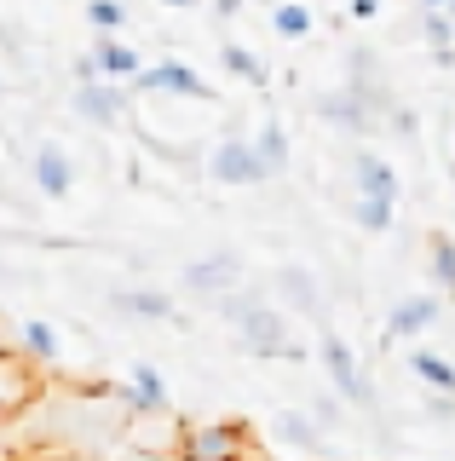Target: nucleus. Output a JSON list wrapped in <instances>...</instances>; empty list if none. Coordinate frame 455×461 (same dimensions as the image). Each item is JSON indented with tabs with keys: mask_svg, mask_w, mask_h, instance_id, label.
<instances>
[{
	"mask_svg": "<svg viewBox=\"0 0 455 461\" xmlns=\"http://www.w3.org/2000/svg\"><path fill=\"white\" fill-rule=\"evenodd\" d=\"M93 69H98V81H133L138 69H145V58H138V47H127L121 35H98L93 41Z\"/></svg>",
	"mask_w": 455,
	"mask_h": 461,
	"instance_id": "13",
	"label": "nucleus"
},
{
	"mask_svg": "<svg viewBox=\"0 0 455 461\" xmlns=\"http://www.w3.org/2000/svg\"><path fill=\"white\" fill-rule=\"evenodd\" d=\"M421 35H426V47H433L438 69H450V64H455V52H450V41H455L450 12H421Z\"/></svg>",
	"mask_w": 455,
	"mask_h": 461,
	"instance_id": "21",
	"label": "nucleus"
},
{
	"mask_svg": "<svg viewBox=\"0 0 455 461\" xmlns=\"http://www.w3.org/2000/svg\"><path fill=\"white\" fill-rule=\"evenodd\" d=\"M392 202H363L358 196V208H352V220H358V230H369V237H387V230H392Z\"/></svg>",
	"mask_w": 455,
	"mask_h": 461,
	"instance_id": "22",
	"label": "nucleus"
},
{
	"mask_svg": "<svg viewBox=\"0 0 455 461\" xmlns=\"http://www.w3.org/2000/svg\"><path fill=\"white\" fill-rule=\"evenodd\" d=\"M243 254L236 249H208V254H196V259H184L179 266V288L184 294H196V300H225L231 288H243Z\"/></svg>",
	"mask_w": 455,
	"mask_h": 461,
	"instance_id": "3",
	"label": "nucleus"
},
{
	"mask_svg": "<svg viewBox=\"0 0 455 461\" xmlns=\"http://www.w3.org/2000/svg\"><path fill=\"white\" fill-rule=\"evenodd\" d=\"M272 29L282 41H306L311 29H317V18H311L306 0H282V6H272Z\"/></svg>",
	"mask_w": 455,
	"mask_h": 461,
	"instance_id": "20",
	"label": "nucleus"
},
{
	"mask_svg": "<svg viewBox=\"0 0 455 461\" xmlns=\"http://www.w3.org/2000/svg\"><path fill=\"white\" fill-rule=\"evenodd\" d=\"M236 12H243V0H213V18H219V23L236 18Z\"/></svg>",
	"mask_w": 455,
	"mask_h": 461,
	"instance_id": "28",
	"label": "nucleus"
},
{
	"mask_svg": "<svg viewBox=\"0 0 455 461\" xmlns=\"http://www.w3.org/2000/svg\"><path fill=\"white\" fill-rule=\"evenodd\" d=\"M18 340H23V352H30V357H40V364H58V357H64V340H58V329H52L47 317H23Z\"/></svg>",
	"mask_w": 455,
	"mask_h": 461,
	"instance_id": "17",
	"label": "nucleus"
},
{
	"mask_svg": "<svg viewBox=\"0 0 455 461\" xmlns=\"http://www.w3.org/2000/svg\"><path fill=\"white\" fill-rule=\"evenodd\" d=\"M409 375L426 386V393H455V364L433 346H409Z\"/></svg>",
	"mask_w": 455,
	"mask_h": 461,
	"instance_id": "16",
	"label": "nucleus"
},
{
	"mask_svg": "<svg viewBox=\"0 0 455 461\" xmlns=\"http://www.w3.org/2000/svg\"><path fill=\"white\" fill-rule=\"evenodd\" d=\"M346 12H352V18H358V23H363V18H375V12H380V0H352V6H346Z\"/></svg>",
	"mask_w": 455,
	"mask_h": 461,
	"instance_id": "27",
	"label": "nucleus"
},
{
	"mask_svg": "<svg viewBox=\"0 0 455 461\" xmlns=\"http://www.w3.org/2000/svg\"><path fill=\"white\" fill-rule=\"evenodd\" d=\"M69 69H76V86L98 81V69H93V52H81V58H76V64H69Z\"/></svg>",
	"mask_w": 455,
	"mask_h": 461,
	"instance_id": "26",
	"label": "nucleus"
},
{
	"mask_svg": "<svg viewBox=\"0 0 455 461\" xmlns=\"http://www.w3.org/2000/svg\"><path fill=\"white\" fill-rule=\"evenodd\" d=\"M438 317H444V294H433V288H421V294H404V300L387 312V340H415L421 329L438 323Z\"/></svg>",
	"mask_w": 455,
	"mask_h": 461,
	"instance_id": "8",
	"label": "nucleus"
},
{
	"mask_svg": "<svg viewBox=\"0 0 455 461\" xmlns=\"http://www.w3.org/2000/svg\"><path fill=\"white\" fill-rule=\"evenodd\" d=\"M69 110H76L87 127H116L121 115H127V93H121L116 81H87V86L69 93Z\"/></svg>",
	"mask_w": 455,
	"mask_h": 461,
	"instance_id": "9",
	"label": "nucleus"
},
{
	"mask_svg": "<svg viewBox=\"0 0 455 461\" xmlns=\"http://www.w3.org/2000/svg\"><path fill=\"white\" fill-rule=\"evenodd\" d=\"M352 185H358L363 202H392V208H397V196H404V179H397V167L380 150H358V156H352Z\"/></svg>",
	"mask_w": 455,
	"mask_h": 461,
	"instance_id": "7",
	"label": "nucleus"
},
{
	"mask_svg": "<svg viewBox=\"0 0 455 461\" xmlns=\"http://www.w3.org/2000/svg\"><path fill=\"white\" fill-rule=\"evenodd\" d=\"M450 410H455V393H426V415L433 421H450Z\"/></svg>",
	"mask_w": 455,
	"mask_h": 461,
	"instance_id": "25",
	"label": "nucleus"
},
{
	"mask_svg": "<svg viewBox=\"0 0 455 461\" xmlns=\"http://www.w3.org/2000/svg\"><path fill=\"white\" fill-rule=\"evenodd\" d=\"M231 329H236V346L254 352V357H300L306 352L300 335H294V317L282 306H272L265 294L248 300V306L231 317Z\"/></svg>",
	"mask_w": 455,
	"mask_h": 461,
	"instance_id": "1",
	"label": "nucleus"
},
{
	"mask_svg": "<svg viewBox=\"0 0 455 461\" xmlns=\"http://www.w3.org/2000/svg\"><path fill=\"white\" fill-rule=\"evenodd\" d=\"M277 294H282V312H317L323 306V283H317V271H306V266H277Z\"/></svg>",
	"mask_w": 455,
	"mask_h": 461,
	"instance_id": "14",
	"label": "nucleus"
},
{
	"mask_svg": "<svg viewBox=\"0 0 455 461\" xmlns=\"http://www.w3.org/2000/svg\"><path fill=\"white\" fill-rule=\"evenodd\" d=\"M208 179L225 185V191H254V185H265V167L254 162L248 139H219L208 150Z\"/></svg>",
	"mask_w": 455,
	"mask_h": 461,
	"instance_id": "5",
	"label": "nucleus"
},
{
	"mask_svg": "<svg viewBox=\"0 0 455 461\" xmlns=\"http://www.w3.org/2000/svg\"><path fill=\"white\" fill-rule=\"evenodd\" d=\"M30 179L40 185V196H52V202L69 196V185H76V162H69L64 144H40V150L30 156Z\"/></svg>",
	"mask_w": 455,
	"mask_h": 461,
	"instance_id": "11",
	"label": "nucleus"
},
{
	"mask_svg": "<svg viewBox=\"0 0 455 461\" xmlns=\"http://www.w3.org/2000/svg\"><path fill=\"white\" fill-rule=\"evenodd\" d=\"M110 306L121 317H133V323H167V317H174V294L156 288V283H133V288H116Z\"/></svg>",
	"mask_w": 455,
	"mask_h": 461,
	"instance_id": "10",
	"label": "nucleus"
},
{
	"mask_svg": "<svg viewBox=\"0 0 455 461\" xmlns=\"http://www.w3.org/2000/svg\"><path fill=\"white\" fill-rule=\"evenodd\" d=\"M225 69H231V76H243V81H265V64L243 47V41H225Z\"/></svg>",
	"mask_w": 455,
	"mask_h": 461,
	"instance_id": "23",
	"label": "nucleus"
},
{
	"mask_svg": "<svg viewBox=\"0 0 455 461\" xmlns=\"http://www.w3.org/2000/svg\"><path fill=\"white\" fill-rule=\"evenodd\" d=\"M52 461H87V456H52Z\"/></svg>",
	"mask_w": 455,
	"mask_h": 461,
	"instance_id": "31",
	"label": "nucleus"
},
{
	"mask_svg": "<svg viewBox=\"0 0 455 461\" xmlns=\"http://www.w3.org/2000/svg\"><path fill=\"white\" fill-rule=\"evenodd\" d=\"M179 461H248V427L236 415L191 421L179 432Z\"/></svg>",
	"mask_w": 455,
	"mask_h": 461,
	"instance_id": "2",
	"label": "nucleus"
},
{
	"mask_svg": "<svg viewBox=\"0 0 455 461\" xmlns=\"http://www.w3.org/2000/svg\"><path fill=\"white\" fill-rule=\"evenodd\" d=\"M87 23L98 29V35H116V29L127 23V6L121 0H87Z\"/></svg>",
	"mask_w": 455,
	"mask_h": 461,
	"instance_id": "24",
	"label": "nucleus"
},
{
	"mask_svg": "<svg viewBox=\"0 0 455 461\" xmlns=\"http://www.w3.org/2000/svg\"><path fill=\"white\" fill-rule=\"evenodd\" d=\"M421 12H450V0H421Z\"/></svg>",
	"mask_w": 455,
	"mask_h": 461,
	"instance_id": "29",
	"label": "nucleus"
},
{
	"mask_svg": "<svg viewBox=\"0 0 455 461\" xmlns=\"http://www.w3.org/2000/svg\"><path fill=\"white\" fill-rule=\"evenodd\" d=\"M265 6H282V0H265Z\"/></svg>",
	"mask_w": 455,
	"mask_h": 461,
	"instance_id": "32",
	"label": "nucleus"
},
{
	"mask_svg": "<svg viewBox=\"0 0 455 461\" xmlns=\"http://www.w3.org/2000/svg\"><path fill=\"white\" fill-rule=\"evenodd\" d=\"M121 398H127V410H133V415H162V410H167V381H162V369L138 357V364L127 369Z\"/></svg>",
	"mask_w": 455,
	"mask_h": 461,
	"instance_id": "12",
	"label": "nucleus"
},
{
	"mask_svg": "<svg viewBox=\"0 0 455 461\" xmlns=\"http://www.w3.org/2000/svg\"><path fill=\"white\" fill-rule=\"evenodd\" d=\"M277 438L282 444H294V450H317V444H323V427L317 421H311V415L306 410H277Z\"/></svg>",
	"mask_w": 455,
	"mask_h": 461,
	"instance_id": "19",
	"label": "nucleus"
},
{
	"mask_svg": "<svg viewBox=\"0 0 455 461\" xmlns=\"http://www.w3.org/2000/svg\"><path fill=\"white\" fill-rule=\"evenodd\" d=\"M317 364L329 369V381H335V393L346 398V403H363V410H375V386H369V375L358 364V352H352V340L346 335H323L317 340Z\"/></svg>",
	"mask_w": 455,
	"mask_h": 461,
	"instance_id": "4",
	"label": "nucleus"
},
{
	"mask_svg": "<svg viewBox=\"0 0 455 461\" xmlns=\"http://www.w3.org/2000/svg\"><path fill=\"white\" fill-rule=\"evenodd\" d=\"M133 86H138V93H167V98H213V86L202 81V69L179 64V58H162V64L138 69Z\"/></svg>",
	"mask_w": 455,
	"mask_h": 461,
	"instance_id": "6",
	"label": "nucleus"
},
{
	"mask_svg": "<svg viewBox=\"0 0 455 461\" xmlns=\"http://www.w3.org/2000/svg\"><path fill=\"white\" fill-rule=\"evenodd\" d=\"M248 150H254V162L265 167V179H272V173H289V127H282L277 115H265V122L254 127Z\"/></svg>",
	"mask_w": 455,
	"mask_h": 461,
	"instance_id": "15",
	"label": "nucleus"
},
{
	"mask_svg": "<svg viewBox=\"0 0 455 461\" xmlns=\"http://www.w3.org/2000/svg\"><path fill=\"white\" fill-rule=\"evenodd\" d=\"M162 6H179L184 12V6H196V0H162Z\"/></svg>",
	"mask_w": 455,
	"mask_h": 461,
	"instance_id": "30",
	"label": "nucleus"
},
{
	"mask_svg": "<svg viewBox=\"0 0 455 461\" xmlns=\"http://www.w3.org/2000/svg\"><path fill=\"white\" fill-rule=\"evenodd\" d=\"M426 277H433V294L455 288V242H450V230H433V242H426Z\"/></svg>",
	"mask_w": 455,
	"mask_h": 461,
	"instance_id": "18",
	"label": "nucleus"
}]
</instances>
